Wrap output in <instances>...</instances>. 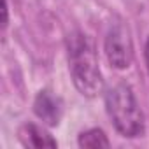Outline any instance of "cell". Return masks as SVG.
<instances>
[{
	"instance_id": "cell-1",
	"label": "cell",
	"mask_w": 149,
	"mask_h": 149,
	"mask_svg": "<svg viewBox=\"0 0 149 149\" xmlns=\"http://www.w3.org/2000/svg\"><path fill=\"white\" fill-rule=\"evenodd\" d=\"M68 68L74 86L83 97L93 98L102 91L104 79L95 44L83 32H76L68 37Z\"/></svg>"
},
{
	"instance_id": "cell-2",
	"label": "cell",
	"mask_w": 149,
	"mask_h": 149,
	"mask_svg": "<svg viewBox=\"0 0 149 149\" xmlns=\"http://www.w3.org/2000/svg\"><path fill=\"white\" fill-rule=\"evenodd\" d=\"M105 107H107V114L119 135L128 137V139L144 135V130H146L144 112H142L130 84L119 83V84L112 86L105 93Z\"/></svg>"
},
{
	"instance_id": "cell-3",
	"label": "cell",
	"mask_w": 149,
	"mask_h": 149,
	"mask_svg": "<svg viewBox=\"0 0 149 149\" xmlns=\"http://www.w3.org/2000/svg\"><path fill=\"white\" fill-rule=\"evenodd\" d=\"M104 51L107 56V61L111 67L118 70H125L132 65L133 61V42L130 30L125 23H114L111 25L105 42H104Z\"/></svg>"
},
{
	"instance_id": "cell-4",
	"label": "cell",
	"mask_w": 149,
	"mask_h": 149,
	"mask_svg": "<svg viewBox=\"0 0 149 149\" xmlns=\"http://www.w3.org/2000/svg\"><path fill=\"white\" fill-rule=\"evenodd\" d=\"M33 112L47 126H56L63 114V104L49 90H42L33 100Z\"/></svg>"
},
{
	"instance_id": "cell-5",
	"label": "cell",
	"mask_w": 149,
	"mask_h": 149,
	"mask_svg": "<svg viewBox=\"0 0 149 149\" xmlns=\"http://www.w3.org/2000/svg\"><path fill=\"white\" fill-rule=\"evenodd\" d=\"M18 135H19V140H21V144L25 147L40 149V147H56L58 146V142L44 128H40V126H37L33 123H25L19 128Z\"/></svg>"
},
{
	"instance_id": "cell-6",
	"label": "cell",
	"mask_w": 149,
	"mask_h": 149,
	"mask_svg": "<svg viewBox=\"0 0 149 149\" xmlns=\"http://www.w3.org/2000/svg\"><path fill=\"white\" fill-rule=\"evenodd\" d=\"M77 144L81 147H88V149H100V147L111 146V142H109V139L102 128H90V130L83 132L79 135Z\"/></svg>"
},
{
	"instance_id": "cell-7",
	"label": "cell",
	"mask_w": 149,
	"mask_h": 149,
	"mask_svg": "<svg viewBox=\"0 0 149 149\" xmlns=\"http://www.w3.org/2000/svg\"><path fill=\"white\" fill-rule=\"evenodd\" d=\"M146 63H147V72H149V39L146 42Z\"/></svg>"
}]
</instances>
